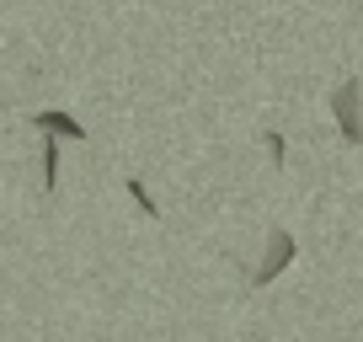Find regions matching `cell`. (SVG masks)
Masks as SVG:
<instances>
[{
	"mask_svg": "<svg viewBox=\"0 0 363 342\" xmlns=\"http://www.w3.org/2000/svg\"><path fill=\"white\" fill-rule=\"evenodd\" d=\"M289 263H294V236L278 225V230H267V257H262V267L251 273V289H267V284L284 273Z\"/></svg>",
	"mask_w": 363,
	"mask_h": 342,
	"instance_id": "cell-1",
	"label": "cell"
},
{
	"mask_svg": "<svg viewBox=\"0 0 363 342\" xmlns=\"http://www.w3.org/2000/svg\"><path fill=\"white\" fill-rule=\"evenodd\" d=\"M331 113H337V128L347 145L363 139V123H358V80H342L337 92H331Z\"/></svg>",
	"mask_w": 363,
	"mask_h": 342,
	"instance_id": "cell-2",
	"label": "cell"
},
{
	"mask_svg": "<svg viewBox=\"0 0 363 342\" xmlns=\"http://www.w3.org/2000/svg\"><path fill=\"white\" fill-rule=\"evenodd\" d=\"M33 128H43V139H59V134L65 139H86V128H80L69 113H59V107L54 113H33Z\"/></svg>",
	"mask_w": 363,
	"mask_h": 342,
	"instance_id": "cell-3",
	"label": "cell"
},
{
	"mask_svg": "<svg viewBox=\"0 0 363 342\" xmlns=\"http://www.w3.org/2000/svg\"><path fill=\"white\" fill-rule=\"evenodd\" d=\"M123 187H128V198H134V204H139V209H145V214H150V219H155V214H160V209H155V198H150V187H145V182H139V177H128V182H123Z\"/></svg>",
	"mask_w": 363,
	"mask_h": 342,
	"instance_id": "cell-4",
	"label": "cell"
},
{
	"mask_svg": "<svg viewBox=\"0 0 363 342\" xmlns=\"http://www.w3.org/2000/svg\"><path fill=\"white\" fill-rule=\"evenodd\" d=\"M262 145H267V155H272V166H284V155H289V145H284V134H278V128H267V134H262Z\"/></svg>",
	"mask_w": 363,
	"mask_h": 342,
	"instance_id": "cell-5",
	"label": "cell"
}]
</instances>
